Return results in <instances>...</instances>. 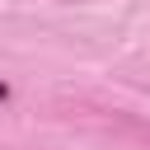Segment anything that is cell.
I'll return each mask as SVG.
<instances>
[{
    "label": "cell",
    "instance_id": "cell-1",
    "mask_svg": "<svg viewBox=\"0 0 150 150\" xmlns=\"http://www.w3.org/2000/svg\"><path fill=\"white\" fill-rule=\"evenodd\" d=\"M5 98H9V84H5V80H0V103H5Z\"/></svg>",
    "mask_w": 150,
    "mask_h": 150
}]
</instances>
